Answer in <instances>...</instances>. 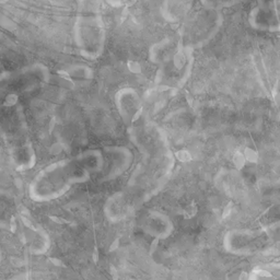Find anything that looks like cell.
<instances>
[{
	"mask_svg": "<svg viewBox=\"0 0 280 280\" xmlns=\"http://www.w3.org/2000/svg\"><path fill=\"white\" fill-rule=\"evenodd\" d=\"M7 0H0V2H6Z\"/></svg>",
	"mask_w": 280,
	"mask_h": 280,
	"instance_id": "cell-1",
	"label": "cell"
}]
</instances>
